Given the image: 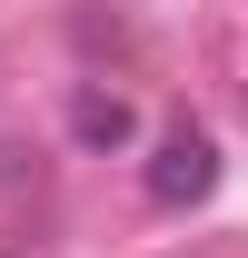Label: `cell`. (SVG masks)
I'll list each match as a JSON object with an SVG mask.
<instances>
[{"label": "cell", "mask_w": 248, "mask_h": 258, "mask_svg": "<svg viewBox=\"0 0 248 258\" xmlns=\"http://www.w3.org/2000/svg\"><path fill=\"white\" fill-rule=\"evenodd\" d=\"M139 189H149L159 209H189V199H209V189H218V139H209L199 119L159 129V149H149V169H139Z\"/></svg>", "instance_id": "obj_1"}, {"label": "cell", "mask_w": 248, "mask_h": 258, "mask_svg": "<svg viewBox=\"0 0 248 258\" xmlns=\"http://www.w3.org/2000/svg\"><path fill=\"white\" fill-rule=\"evenodd\" d=\"M70 139H80V149H129L139 119H129L119 90H80V99H70Z\"/></svg>", "instance_id": "obj_2"}]
</instances>
